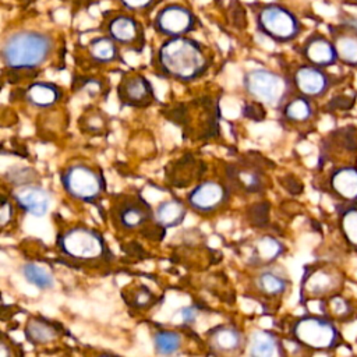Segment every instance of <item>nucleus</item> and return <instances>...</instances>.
Masks as SVG:
<instances>
[{"label": "nucleus", "mask_w": 357, "mask_h": 357, "mask_svg": "<svg viewBox=\"0 0 357 357\" xmlns=\"http://www.w3.org/2000/svg\"><path fill=\"white\" fill-rule=\"evenodd\" d=\"M22 96L25 102L35 109H49L60 102L63 89L54 82L35 81L24 89Z\"/></svg>", "instance_id": "a878e982"}, {"label": "nucleus", "mask_w": 357, "mask_h": 357, "mask_svg": "<svg viewBox=\"0 0 357 357\" xmlns=\"http://www.w3.org/2000/svg\"><path fill=\"white\" fill-rule=\"evenodd\" d=\"M121 8L131 14H144L153 10L160 0H117Z\"/></svg>", "instance_id": "ea45409f"}, {"label": "nucleus", "mask_w": 357, "mask_h": 357, "mask_svg": "<svg viewBox=\"0 0 357 357\" xmlns=\"http://www.w3.org/2000/svg\"><path fill=\"white\" fill-rule=\"evenodd\" d=\"M289 336L298 347L315 353H332L343 344L337 322L325 314H304L291 321Z\"/></svg>", "instance_id": "20e7f679"}, {"label": "nucleus", "mask_w": 357, "mask_h": 357, "mask_svg": "<svg viewBox=\"0 0 357 357\" xmlns=\"http://www.w3.org/2000/svg\"><path fill=\"white\" fill-rule=\"evenodd\" d=\"M61 333V325L45 319L42 317L31 318L24 328L25 339L33 346L49 344Z\"/></svg>", "instance_id": "c756f323"}, {"label": "nucleus", "mask_w": 357, "mask_h": 357, "mask_svg": "<svg viewBox=\"0 0 357 357\" xmlns=\"http://www.w3.org/2000/svg\"><path fill=\"white\" fill-rule=\"evenodd\" d=\"M155 71L177 82H192L206 74L211 57L204 45L190 35L165 38L153 57Z\"/></svg>", "instance_id": "f257e3e1"}, {"label": "nucleus", "mask_w": 357, "mask_h": 357, "mask_svg": "<svg viewBox=\"0 0 357 357\" xmlns=\"http://www.w3.org/2000/svg\"><path fill=\"white\" fill-rule=\"evenodd\" d=\"M78 127L85 134L100 135L107 128V117L99 109H88L78 120Z\"/></svg>", "instance_id": "72a5a7b5"}, {"label": "nucleus", "mask_w": 357, "mask_h": 357, "mask_svg": "<svg viewBox=\"0 0 357 357\" xmlns=\"http://www.w3.org/2000/svg\"><path fill=\"white\" fill-rule=\"evenodd\" d=\"M113 225L121 231H141L149 240H160L165 229L155 220L153 209L139 195H120L110 206Z\"/></svg>", "instance_id": "423d86ee"}, {"label": "nucleus", "mask_w": 357, "mask_h": 357, "mask_svg": "<svg viewBox=\"0 0 357 357\" xmlns=\"http://www.w3.org/2000/svg\"><path fill=\"white\" fill-rule=\"evenodd\" d=\"M325 187L339 202L357 201V166L347 163L332 167L325 178Z\"/></svg>", "instance_id": "a211bd4d"}, {"label": "nucleus", "mask_w": 357, "mask_h": 357, "mask_svg": "<svg viewBox=\"0 0 357 357\" xmlns=\"http://www.w3.org/2000/svg\"><path fill=\"white\" fill-rule=\"evenodd\" d=\"M319 310L321 314H325L337 324H347L357 318L356 303L351 298L346 297L342 291L321 300Z\"/></svg>", "instance_id": "cd10ccee"}, {"label": "nucleus", "mask_w": 357, "mask_h": 357, "mask_svg": "<svg viewBox=\"0 0 357 357\" xmlns=\"http://www.w3.org/2000/svg\"><path fill=\"white\" fill-rule=\"evenodd\" d=\"M198 18L194 11L178 3H169L158 8L152 26L153 31L163 38L190 35L197 29Z\"/></svg>", "instance_id": "ddd939ff"}, {"label": "nucleus", "mask_w": 357, "mask_h": 357, "mask_svg": "<svg viewBox=\"0 0 357 357\" xmlns=\"http://www.w3.org/2000/svg\"><path fill=\"white\" fill-rule=\"evenodd\" d=\"M208 346L216 356H233L245 350L247 336L234 325L219 324L206 333Z\"/></svg>", "instance_id": "6ab92c4d"}, {"label": "nucleus", "mask_w": 357, "mask_h": 357, "mask_svg": "<svg viewBox=\"0 0 357 357\" xmlns=\"http://www.w3.org/2000/svg\"><path fill=\"white\" fill-rule=\"evenodd\" d=\"M183 318H184V322H192L195 319V315H197V311L192 308V307H187L183 310L181 312Z\"/></svg>", "instance_id": "c03bdc74"}, {"label": "nucleus", "mask_w": 357, "mask_h": 357, "mask_svg": "<svg viewBox=\"0 0 357 357\" xmlns=\"http://www.w3.org/2000/svg\"><path fill=\"white\" fill-rule=\"evenodd\" d=\"M105 33L120 47L141 52L145 46V31L142 24L131 13H116L105 21Z\"/></svg>", "instance_id": "2eb2a0df"}, {"label": "nucleus", "mask_w": 357, "mask_h": 357, "mask_svg": "<svg viewBox=\"0 0 357 357\" xmlns=\"http://www.w3.org/2000/svg\"><path fill=\"white\" fill-rule=\"evenodd\" d=\"M205 170L202 160L195 159L192 155H185L166 166V180L174 187H188L199 180Z\"/></svg>", "instance_id": "5701e85b"}, {"label": "nucleus", "mask_w": 357, "mask_h": 357, "mask_svg": "<svg viewBox=\"0 0 357 357\" xmlns=\"http://www.w3.org/2000/svg\"><path fill=\"white\" fill-rule=\"evenodd\" d=\"M21 273L25 278L26 282H29L31 284H33L38 289L42 290H47L52 289L54 286V279L53 275L45 269L43 266L38 265V264H25L21 266Z\"/></svg>", "instance_id": "f704fd0d"}, {"label": "nucleus", "mask_w": 357, "mask_h": 357, "mask_svg": "<svg viewBox=\"0 0 357 357\" xmlns=\"http://www.w3.org/2000/svg\"><path fill=\"white\" fill-rule=\"evenodd\" d=\"M15 205L25 213L35 218L45 216L50 206V194L36 183L17 187L11 194Z\"/></svg>", "instance_id": "aec40b11"}, {"label": "nucleus", "mask_w": 357, "mask_h": 357, "mask_svg": "<svg viewBox=\"0 0 357 357\" xmlns=\"http://www.w3.org/2000/svg\"><path fill=\"white\" fill-rule=\"evenodd\" d=\"M166 117L178 126L183 135L190 139L204 141L219 134V107L209 96L177 103L169 109Z\"/></svg>", "instance_id": "39448f33"}, {"label": "nucleus", "mask_w": 357, "mask_h": 357, "mask_svg": "<svg viewBox=\"0 0 357 357\" xmlns=\"http://www.w3.org/2000/svg\"><path fill=\"white\" fill-rule=\"evenodd\" d=\"M344 273L340 268L318 262L307 265L300 280V301H321L332 294L340 293L344 287Z\"/></svg>", "instance_id": "9d476101"}, {"label": "nucleus", "mask_w": 357, "mask_h": 357, "mask_svg": "<svg viewBox=\"0 0 357 357\" xmlns=\"http://www.w3.org/2000/svg\"><path fill=\"white\" fill-rule=\"evenodd\" d=\"M254 18L257 31L279 45L294 42L303 32L300 18L290 8L279 3L258 4Z\"/></svg>", "instance_id": "0eeeda50"}, {"label": "nucleus", "mask_w": 357, "mask_h": 357, "mask_svg": "<svg viewBox=\"0 0 357 357\" xmlns=\"http://www.w3.org/2000/svg\"><path fill=\"white\" fill-rule=\"evenodd\" d=\"M344 3H346V4H349V6H354V7H357V0H344Z\"/></svg>", "instance_id": "a18cd8bd"}, {"label": "nucleus", "mask_w": 357, "mask_h": 357, "mask_svg": "<svg viewBox=\"0 0 357 357\" xmlns=\"http://www.w3.org/2000/svg\"><path fill=\"white\" fill-rule=\"evenodd\" d=\"M15 209H18V206L15 205L13 197H7L3 195L1 197V206H0V225H1V230H4L8 225H11V222L14 220L15 216Z\"/></svg>", "instance_id": "a19ab883"}, {"label": "nucleus", "mask_w": 357, "mask_h": 357, "mask_svg": "<svg viewBox=\"0 0 357 357\" xmlns=\"http://www.w3.org/2000/svg\"><path fill=\"white\" fill-rule=\"evenodd\" d=\"M60 183L70 198L85 204H96L106 191L102 170L86 163H74L64 167Z\"/></svg>", "instance_id": "1a4fd4ad"}, {"label": "nucleus", "mask_w": 357, "mask_h": 357, "mask_svg": "<svg viewBox=\"0 0 357 357\" xmlns=\"http://www.w3.org/2000/svg\"><path fill=\"white\" fill-rule=\"evenodd\" d=\"M188 212L187 202L184 204L181 199L170 198L159 202L156 208L153 209L155 220L159 226H162L165 230L177 227L183 223Z\"/></svg>", "instance_id": "7c9ffc66"}, {"label": "nucleus", "mask_w": 357, "mask_h": 357, "mask_svg": "<svg viewBox=\"0 0 357 357\" xmlns=\"http://www.w3.org/2000/svg\"><path fill=\"white\" fill-rule=\"evenodd\" d=\"M231 187L225 180L206 178L197 183L185 197L188 208L198 215H215L225 209L231 199Z\"/></svg>", "instance_id": "9b49d317"}, {"label": "nucleus", "mask_w": 357, "mask_h": 357, "mask_svg": "<svg viewBox=\"0 0 357 357\" xmlns=\"http://www.w3.org/2000/svg\"><path fill=\"white\" fill-rule=\"evenodd\" d=\"M339 22H343V24H346V25H349V26L357 29V15H353V14H350V13L342 14V17L339 18Z\"/></svg>", "instance_id": "37998d69"}, {"label": "nucleus", "mask_w": 357, "mask_h": 357, "mask_svg": "<svg viewBox=\"0 0 357 357\" xmlns=\"http://www.w3.org/2000/svg\"><path fill=\"white\" fill-rule=\"evenodd\" d=\"M293 91L312 100L322 99L336 85L337 77L326 68L317 67L308 63L298 64L290 74Z\"/></svg>", "instance_id": "4468645a"}, {"label": "nucleus", "mask_w": 357, "mask_h": 357, "mask_svg": "<svg viewBox=\"0 0 357 357\" xmlns=\"http://www.w3.org/2000/svg\"><path fill=\"white\" fill-rule=\"evenodd\" d=\"M284 250V244L279 238L272 234H262L254 241L248 262L257 266V269L272 265Z\"/></svg>", "instance_id": "bb28decb"}, {"label": "nucleus", "mask_w": 357, "mask_h": 357, "mask_svg": "<svg viewBox=\"0 0 357 357\" xmlns=\"http://www.w3.org/2000/svg\"><path fill=\"white\" fill-rule=\"evenodd\" d=\"M245 349H247V354L252 357L286 356V349L279 335L266 329H254L247 336Z\"/></svg>", "instance_id": "393cba45"}, {"label": "nucleus", "mask_w": 357, "mask_h": 357, "mask_svg": "<svg viewBox=\"0 0 357 357\" xmlns=\"http://www.w3.org/2000/svg\"><path fill=\"white\" fill-rule=\"evenodd\" d=\"M247 220L251 226L262 229L268 226L269 222V204L268 202H255L247 209Z\"/></svg>", "instance_id": "4c0bfd02"}, {"label": "nucleus", "mask_w": 357, "mask_h": 357, "mask_svg": "<svg viewBox=\"0 0 357 357\" xmlns=\"http://www.w3.org/2000/svg\"><path fill=\"white\" fill-rule=\"evenodd\" d=\"M290 287V279L271 265L258 268L254 278L255 291L265 298H280Z\"/></svg>", "instance_id": "b1692460"}, {"label": "nucleus", "mask_w": 357, "mask_h": 357, "mask_svg": "<svg viewBox=\"0 0 357 357\" xmlns=\"http://www.w3.org/2000/svg\"><path fill=\"white\" fill-rule=\"evenodd\" d=\"M54 49L53 38L36 29H20L1 43V61L13 71H29L43 66Z\"/></svg>", "instance_id": "f03ea898"}, {"label": "nucleus", "mask_w": 357, "mask_h": 357, "mask_svg": "<svg viewBox=\"0 0 357 357\" xmlns=\"http://www.w3.org/2000/svg\"><path fill=\"white\" fill-rule=\"evenodd\" d=\"M243 88L252 100L275 109L294 93L289 77L265 67L248 70L243 77Z\"/></svg>", "instance_id": "6e6552de"}, {"label": "nucleus", "mask_w": 357, "mask_h": 357, "mask_svg": "<svg viewBox=\"0 0 357 357\" xmlns=\"http://www.w3.org/2000/svg\"><path fill=\"white\" fill-rule=\"evenodd\" d=\"M116 93L123 107L145 109L156 100L152 82L137 71H127L121 75Z\"/></svg>", "instance_id": "dca6fc26"}, {"label": "nucleus", "mask_w": 357, "mask_h": 357, "mask_svg": "<svg viewBox=\"0 0 357 357\" xmlns=\"http://www.w3.org/2000/svg\"><path fill=\"white\" fill-rule=\"evenodd\" d=\"M77 91H84L89 96H103L105 92H107V85L103 82V79H99L96 77H81L78 78Z\"/></svg>", "instance_id": "58836bf2"}, {"label": "nucleus", "mask_w": 357, "mask_h": 357, "mask_svg": "<svg viewBox=\"0 0 357 357\" xmlns=\"http://www.w3.org/2000/svg\"><path fill=\"white\" fill-rule=\"evenodd\" d=\"M298 53L304 63L322 68H329L339 63L332 39L321 32L308 35L300 45Z\"/></svg>", "instance_id": "f3484780"}, {"label": "nucleus", "mask_w": 357, "mask_h": 357, "mask_svg": "<svg viewBox=\"0 0 357 357\" xmlns=\"http://www.w3.org/2000/svg\"><path fill=\"white\" fill-rule=\"evenodd\" d=\"M261 156H244L225 167L226 181L231 190L243 194H261L268 187V176Z\"/></svg>", "instance_id": "f8f14e48"}, {"label": "nucleus", "mask_w": 357, "mask_h": 357, "mask_svg": "<svg viewBox=\"0 0 357 357\" xmlns=\"http://www.w3.org/2000/svg\"><path fill=\"white\" fill-rule=\"evenodd\" d=\"M86 54L95 64L106 66L121 60L120 46L106 33L93 36L86 43Z\"/></svg>", "instance_id": "c85d7f7f"}, {"label": "nucleus", "mask_w": 357, "mask_h": 357, "mask_svg": "<svg viewBox=\"0 0 357 357\" xmlns=\"http://www.w3.org/2000/svg\"><path fill=\"white\" fill-rule=\"evenodd\" d=\"M329 33L339 63L350 68H357V29L337 22L329 26Z\"/></svg>", "instance_id": "412c9836"}, {"label": "nucleus", "mask_w": 357, "mask_h": 357, "mask_svg": "<svg viewBox=\"0 0 357 357\" xmlns=\"http://www.w3.org/2000/svg\"><path fill=\"white\" fill-rule=\"evenodd\" d=\"M36 177H38V172L32 167H28V166L11 167L6 174V178L14 187H21V185H25V184L36 183Z\"/></svg>", "instance_id": "e433bc0d"}, {"label": "nucleus", "mask_w": 357, "mask_h": 357, "mask_svg": "<svg viewBox=\"0 0 357 357\" xmlns=\"http://www.w3.org/2000/svg\"><path fill=\"white\" fill-rule=\"evenodd\" d=\"M278 110L280 113L282 123L293 127L305 126L311 123L317 116L314 100L296 92L291 93Z\"/></svg>", "instance_id": "4be33fe9"}, {"label": "nucleus", "mask_w": 357, "mask_h": 357, "mask_svg": "<svg viewBox=\"0 0 357 357\" xmlns=\"http://www.w3.org/2000/svg\"><path fill=\"white\" fill-rule=\"evenodd\" d=\"M336 212L342 237L357 252V201L340 202L336 206Z\"/></svg>", "instance_id": "2f4dec72"}, {"label": "nucleus", "mask_w": 357, "mask_h": 357, "mask_svg": "<svg viewBox=\"0 0 357 357\" xmlns=\"http://www.w3.org/2000/svg\"><path fill=\"white\" fill-rule=\"evenodd\" d=\"M56 247L64 258L81 266L107 265L113 258L103 234L82 223L59 231Z\"/></svg>", "instance_id": "7ed1b4c3"}, {"label": "nucleus", "mask_w": 357, "mask_h": 357, "mask_svg": "<svg viewBox=\"0 0 357 357\" xmlns=\"http://www.w3.org/2000/svg\"><path fill=\"white\" fill-rule=\"evenodd\" d=\"M181 335L172 329H162L153 335V349L159 356H172L181 349Z\"/></svg>", "instance_id": "473e14b6"}, {"label": "nucleus", "mask_w": 357, "mask_h": 357, "mask_svg": "<svg viewBox=\"0 0 357 357\" xmlns=\"http://www.w3.org/2000/svg\"><path fill=\"white\" fill-rule=\"evenodd\" d=\"M243 116L245 119H250V120H254V121H261L266 116L265 105L261 103V102H257V100H248L243 106Z\"/></svg>", "instance_id": "79ce46f5"}, {"label": "nucleus", "mask_w": 357, "mask_h": 357, "mask_svg": "<svg viewBox=\"0 0 357 357\" xmlns=\"http://www.w3.org/2000/svg\"><path fill=\"white\" fill-rule=\"evenodd\" d=\"M121 296L126 298V303L137 310H148L156 304V296L145 284H137L132 289H127Z\"/></svg>", "instance_id": "c9c22d12"}]
</instances>
